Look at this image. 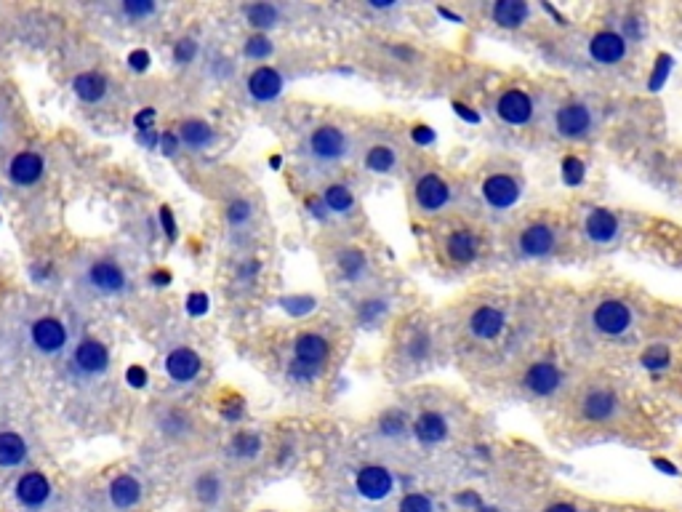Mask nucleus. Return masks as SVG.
I'll return each mask as SVG.
<instances>
[{"label": "nucleus", "mask_w": 682, "mask_h": 512, "mask_svg": "<svg viewBox=\"0 0 682 512\" xmlns=\"http://www.w3.org/2000/svg\"><path fill=\"white\" fill-rule=\"evenodd\" d=\"M224 491H227V483L216 470H203L192 483V496L200 507H214L224 499Z\"/></svg>", "instance_id": "29"}, {"label": "nucleus", "mask_w": 682, "mask_h": 512, "mask_svg": "<svg viewBox=\"0 0 682 512\" xmlns=\"http://www.w3.org/2000/svg\"><path fill=\"white\" fill-rule=\"evenodd\" d=\"M397 512H437V502L427 491H408L397 502Z\"/></svg>", "instance_id": "41"}, {"label": "nucleus", "mask_w": 682, "mask_h": 512, "mask_svg": "<svg viewBox=\"0 0 682 512\" xmlns=\"http://www.w3.org/2000/svg\"><path fill=\"white\" fill-rule=\"evenodd\" d=\"M413 142H419V144H427L429 139H432V134L429 131H424V126H419V128H413Z\"/></svg>", "instance_id": "60"}, {"label": "nucleus", "mask_w": 682, "mask_h": 512, "mask_svg": "<svg viewBox=\"0 0 682 512\" xmlns=\"http://www.w3.org/2000/svg\"><path fill=\"white\" fill-rule=\"evenodd\" d=\"M224 219L230 227H246L254 219V203L246 198H235L224 208Z\"/></svg>", "instance_id": "40"}, {"label": "nucleus", "mask_w": 682, "mask_h": 512, "mask_svg": "<svg viewBox=\"0 0 682 512\" xmlns=\"http://www.w3.org/2000/svg\"><path fill=\"white\" fill-rule=\"evenodd\" d=\"M512 328V310L507 302L496 299H480L472 304V310L464 318V331L475 344H499L507 339Z\"/></svg>", "instance_id": "8"}, {"label": "nucleus", "mask_w": 682, "mask_h": 512, "mask_svg": "<svg viewBox=\"0 0 682 512\" xmlns=\"http://www.w3.org/2000/svg\"><path fill=\"white\" fill-rule=\"evenodd\" d=\"M30 342L43 355H59L67 347V326L54 315H43V318L32 320Z\"/></svg>", "instance_id": "21"}, {"label": "nucleus", "mask_w": 682, "mask_h": 512, "mask_svg": "<svg viewBox=\"0 0 682 512\" xmlns=\"http://www.w3.org/2000/svg\"><path fill=\"white\" fill-rule=\"evenodd\" d=\"M136 142L142 144L144 150H158L160 147V131H147V134H136Z\"/></svg>", "instance_id": "54"}, {"label": "nucleus", "mask_w": 682, "mask_h": 512, "mask_svg": "<svg viewBox=\"0 0 682 512\" xmlns=\"http://www.w3.org/2000/svg\"><path fill=\"white\" fill-rule=\"evenodd\" d=\"M491 112L499 126L509 131H525L539 123L541 112H547V107H541V99L531 88L504 86L493 96Z\"/></svg>", "instance_id": "6"}, {"label": "nucleus", "mask_w": 682, "mask_h": 512, "mask_svg": "<svg viewBox=\"0 0 682 512\" xmlns=\"http://www.w3.org/2000/svg\"><path fill=\"white\" fill-rule=\"evenodd\" d=\"M576 414L592 427H611L624 416V398L613 382H589L576 398Z\"/></svg>", "instance_id": "7"}, {"label": "nucleus", "mask_w": 682, "mask_h": 512, "mask_svg": "<svg viewBox=\"0 0 682 512\" xmlns=\"http://www.w3.org/2000/svg\"><path fill=\"white\" fill-rule=\"evenodd\" d=\"M158 427L163 435H168V438H184V435H190L192 430L190 419H187V414H182V411H166V414L160 416Z\"/></svg>", "instance_id": "39"}, {"label": "nucleus", "mask_w": 682, "mask_h": 512, "mask_svg": "<svg viewBox=\"0 0 682 512\" xmlns=\"http://www.w3.org/2000/svg\"><path fill=\"white\" fill-rule=\"evenodd\" d=\"M549 128L560 142H587L600 128V110L597 104L581 96H568L555 107H549Z\"/></svg>", "instance_id": "4"}, {"label": "nucleus", "mask_w": 682, "mask_h": 512, "mask_svg": "<svg viewBox=\"0 0 682 512\" xmlns=\"http://www.w3.org/2000/svg\"><path fill=\"white\" fill-rule=\"evenodd\" d=\"M331 352V344L323 334H315V331H304V334L296 336L294 342V358L304 360V363H312V366H323Z\"/></svg>", "instance_id": "28"}, {"label": "nucleus", "mask_w": 682, "mask_h": 512, "mask_svg": "<svg viewBox=\"0 0 682 512\" xmlns=\"http://www.w3.org/2000/svg\"><path fill=\"white\" fill-rule=\"evenodd\" d=\"M541 512H581V507H579V504L563 502V499H560V502L547 504V507H544V510H541Z\"/></svg>", "instance_id": "55"}, {"label": "nucleus", "mask_w": 682, "mask_h": 512, "mask_svg": "<svg viewBox=\"0 0 682 512\" xmlns=\"http://www.w3.org/2000/svg\"><path fill=\"white\" fill-rule=\"evenodd\" d=\"M323 366H312V363H304V360H291L286 368V376L294 384H312L320 376Z\"/></svg>", "instance_id": "42"}, {"label": "nucleus", "mask_w": 682, "mask_h": 512, "mask_svg": "<svg viewBox=\"0 0 682 512\" xmlns=\"http://www.w3.org/2000/svg\"><path fill=\"white\" fill-rule=\"evenodd\" d=\"M43 174H46V163H43L38 152L30 150L16 152L6 168V176L16 187H32V184H38L43 179Z\"/></svg>", "instance_id": "23"}, {"label": "nucleus", "mask_w": 682, "mask_h": 512, "mask_svg": "<svg viewBox=\"0 0 682 512\" xmlns=\"http://www.w3.org/2000/svg\"><path fill=\"white\" fill-rule=\"evenodd\" d=\"M270 166L275 168V171H280V166H283V160H280V155H272V158H270Z\"/></svg>", "instance_id": "62"}, {"label": "nucleus", "mask_w": 682, "mask_h": 512, "mask_svg": "<svg viewBox=\"0 0 682 512\" xmlns=\"http://www.w3.org/2000/svg\"><path fill=\"white\" fill-rule=\"evenodd\" d=\"M304 206H307V211H310L312 219H318V222H328L331 211L326 208L323 198H318V195H307V198H304Z\"/></svg>", "instance_id": "50"}, {"label": "nucleus", "mask_w": 682, "mask_h": 512, "mask_svg": "<svg viewBox=\"0 0 682 512\" xmlns=\"http://www.w3.org/2000/svg\"><path fill=\"white\" fill-rule=\"evenodd\" d=\"M30 275L35 283H43V280L51 278V267H48V264H32Z\"/></svg>", "instance_id": "56"}, {"label": "nucleus", "mask_w": 682, "mask_h": 512, "mask_svg": "<svg viewBox=\"0 0 682 512\" xmlns=\"http://www.w3.org/2000/svg\"><path fill=\"white\" fill-rule=\"evenodd\" d=\"M150 54L144 51V48H139V51H131L128 54V67L134 72H147V67H150Z\"/></svg>", "instance_id": "51"}, {"label": "nucleus", "mask_w": 682, "mask_h": 512, "mask_svg": "<svg viewBox=\"0 0 682 512\" xmlns=\"http://www.w3.org/2000/svg\"><path fill=\"white\" fill-rule=\"evenodd\" d=\"M520 390L531 400H555L568 390V371L557 358H536L523 368Z\"/></svg>", "instance_id": "9"}, {"label": "nucleus", "mask_w": 682, "mask_h": 512, "mask_svg": "<svg viewBox=\"0 0 682 512\" xmlns=\"http://www.w3.org/2000/svg\"><path fill=\"white\" fill-rule=\"evenodd\" d=\"M259 270H262V264L256 262V259H246V262L238 267V278L240 280H254L256 275H259Z\"/></svg>", "instance_id": "53"}, {"label": "nucleus", "mask_w": 682, "mask_h": 512, "mask_svg": "<svg viewBox=\"0 0 682 512\" xmlns=\"http://www.w3.org/2000/svg\"><path fill=\"white\" fill-rule=\"evenodd\" d=\"M307 152L318 163H339V160H344L349 155L347 131L334 126V123L318 126L310 134V139H307Z\"/></svg>", "instance_id": "14"}, {"label": "nucleus", "mask_w": 682, "mask_h": 512, "mask_svg": "<svg viewBox=\"0 0 682 512\" xmlns=\"http://www.w3.org/2000/svg\"><path fill=\"white\" fill-rule=\"evenodd\" d=\"M243 19H246V24L251 30L267 35V30H272V27H278L280 24V8L275 6V3H264V0H259V3H246V6H243Z\"/></svg>", "instance_id": "32"}, {"label": "nucleus", "mask_w": 682, "mask_h": 512, "mask_svg": "<svg viewBox=\"0 0 682 512\" xmlns=\"http://www.w3.org/2000/svg\"><path fill=\"white\" fill-rule=\"evenodd\" d=\"M637 19L621 24H603L587 38V59L600 70H619L632 59V48L643 43L645 27H637Z\"/></svg>", "instance_id": "3"}, {"label": "nucleus", "mask_w": 682, "mask_h": 512, "mask_svg": "<svg viewBox=\"0 0 682 512\" xmlns=\"http://www.w3.org/2000/svg\"><path fill=\"white\" fill-rule=\"evenodd\" d=\"M14 499L22 504L24 510L40 512L46 510L51 499H54V486H51V480L43 472H22L19 480L14 483Z\"/></svg>", "instance_id": "17"}, {"label": "nucleus", "mask_w": 682, "mask_h": 512, "mask_svg": "<svg viewBox=\"0 0 682 512\" xmlns=\"http://www.w3.org/2000/svg\"><path fill=\"white\" fill-rule=\"evenodd\" d=\"M120 11H123L128 19H134V22H144V19H150V16L158 14V6H155L152 0H123Z\"/></svg>", "instance_id": "44"}, {"label": "nucleus", "mask_w": 682, "mask_h": 512, "mask_svg": "<svg viewBox=\"0 0 682 512\" xmlns=\"http://www.w3.org/2000/svg\"><path fill=\"white\" fill-rule=\"evenodd\" d=\"M107 499H110L112 510H118V512L134 510L136 504L144 499L142 480L134 478V475H128V472H123V475H118V478L110 483V488H107Z\"/></svg>", "instance_id": "24"}, {"label": "nucleus", "mask_w": 682, "mask_h": 512, "mask_svg": "<svg viewBox=\"0 0 682 512\" xmlns=\"http://www.w3.org/2000/svg\"><path fill=\"white\" fill-rule=\"evenodd\" d=\"M581 235L595 248H611L624 235V219H621L619 211L592 206L581 216Z\"/></svg>", "instance_id": "12"}, {"label": "nucleus", "mask_w": 682, "mask_h": 512, "mask_svg": "<svg viewBox=\"0 0 682 512\" xmlns=\"http://www.w3.org/2000/svg\"><path fill=\"white\" fill-rule=\"evenodd\" d=\"M27 440L19 435V432L3 430L0 432V467L3 470H14V467H22L27 462Z\"/></svg>", "instance_id": "31"}, {"label": "nucleus", "mask_w": 682, "mask_h": 512, "mask_svg": "<svg viewBox=\"0 0 682 512\" xmlns=\"http://www.w3.org/2000/svg\"><path fill=\"white\" fill-rule=\"evenodd\" d=\"M107 371H110L107 344L94 339V336H83L70 355V374H75L78 379H99Z\"/></svg>", "instance_id": "13"}, {"label": "nucleus", "mask_w": 682, "mask_h": 512, "mask_svg": "<svg viewBox=\"0 0 682 512\" xmlns=\"http://www.w3.org/2000/svg\"><path fill=\"white\" fill-rule=\"evenodd\" d=\"M411 435L421 448H437L448 443V438H451V422H448V416L443 411L424 408L411 422Z\"/></svg>", "instance_id": "19"}, {"label": "nucleus", "mask_w": 682, "mask_h": 512, "mask_svg": "<svg viewBox=\"0 0 682 512\" xmlns=\"http://www.w3.org/2000/svg\"><path fill=\"white\" fill-rule=\"evenodd\" d=\"M272 54H275V43H272L267 35H262V32H254V35L246 38V43H243V56L251 59V62H267Z\"/></svg>", "instance_id": "38"}, {"label": "nucleus", "mask_w": 682, "mask_h": 512, "mask_svg": "<svg viewBox=\"0 0 682 512\" xmlns=\"http://www.w3.org/2000/svg\"><path fill=\"white\" fill-rule=\"evenodd\" d=\"M126 382L134 387V390H142V387H147V371H144L142 366H131L126 371Z\"/></svg>", "instance_id": "52"}, {"label": "nucleus", "mask_w": 682, "mask_h": 512, "mask_svg": "<svg viewBox=\"0 0 682 512\" xmlns=\"http://www.w3.org/2000/svg\"><path fill=\"white\" fill-rule=\"evenodd\" d=\"M376 430H379V435L384 440H403L411 435V422H408L405 411H400V408H389V411H384V414L379 416Z\"/></svg>", "instance_id": "35"}, {"label": "nucleus", "mask_w": 682, "mask_h": 512, "mask_svg": "<svg viewBox=\"0 0 682 512\" xmlns=\"http://www.w3.org/2000/svg\"><path fill=\"white\" fill-rule=\"evenodd\" d=\"M565 227L555 214H536L515 227L509 248L520 262H549L565 246Z\"/></svg>", "instance_id": "2"}, {"label": "nucleus", "mask_w": 682, "mask_h": 512, "mask_svg": "<svg viewBox=\"0 0 682 512\" xmlns=\"http://www.w3.org/2000/svg\"><path fill=\"white\" fill-rule=\"evenodd\" d=\"M86 283L94 294L102 296H123L128 291L126 270L115 259H96L88 264Z\"/></svg>", "instance_id": "15"}, {"label": "nucleus", "mask_w": 682, "mask_h": 512, "mask_svg": "<svg viewBox=\"0 0 682 512\" xmlns=\"http://www.w3.org/2000/svg\"><path fill=\"white\" fill-rule=\"evenodd\" d=\"M453 200H456V190H453V184L440 171L429 168V171H421L416 176V182H413V206H416L419 214H445L453 206Z\"/></svg>", "instance_id": "10"}, {"label": "nucleus", "mask_w": 682, "mask_h": 512, "mask_svg": "<svg viewBox=\"0 0 682 512\" xmlns=\"http://www.w3.org/2000/svg\"><path fill=\"white\" fill-rule=\"evenodd\" d=\"M472 512H507V510H501V507H485V504H480V507H475Z\"/></svg>", "instance_id": "61"}, {"label": "nucleus", "mask_w": 682, "mask_h": 512, "mask_svg": "<svg viewBox=\"0 0 682 512\" xmlns=\"http://www.w3.org/2000/svg\"><path fill=\"white\" fill-rule=\"evenodd\" d=\"M163 368H166V374L171 382L182 384L184 387V384H192L200 376V371H203V358H200L195 350H190V347H176V350H171L166 355Z\"/></svg>", "instance_id": "22"}, {"label": "nucleus", "mask_w": 682, "mask_h": 512, "mask_svg": "<svg viewBox=\"0 0 682 512\" xmlns=\"http://www.w3.org/2000/svg\"><path fill=\"white\" fill-rule=\"evenodd\" d=\"M152 283H155V286H168V283H171V272L168 270L152 272Z\"/></svg>", "instance_id": "59"}, {"label": "nucleus", "mask_w": 682, "mask_h": 512, "mask_svg": "<svg viewBox=\"0 0 682 512\" xmlns=\"http://www.w3.org/2000/svg\"><path fill=\"white\" fill-rule=\"evenodd\" d=\"M435 352V339L424 326H413L403 339V358L411 366H427Z\"/></svg>", "instance_id": "26"}, {"label": "nucleus", "mask_w": 682, "mask_h": 512, "mask_svg": "<svg viewBox=\"0 0 682 512\" xmlns=\"http://www.w3.org/2000/svg\"><path fill=\"white\" fill-rule=\"evenodd\" d=\"M158 222H160V227H163V232H166V238L174 243V240L179 238V227H176V219H174V214H171V208L160 206Z\"/></svg>", "instance_id": "48"}, {"label": "nucleus", "mask_w": 682, "mask_h": 512, "mask_svg": "<svg viewBox=\"0 0 682 512\" xmlns=\"http://www.w3.org/2000/svg\"><path fill=\"white\" fill-rule=\"evenodd\" d=\"M262 438L256 435V432L251 430H243L238 432L235 438L230 440V454L235 456V459H243V462H248V459H256V456L262 454Z\"/></svg>", "instance_id": "37"}, {"label": "nucleus", "mask_w": 682, "mask_h": 512, "mask_svg": "<svg viewBox=\"0 0 682 512\" xmlns=\"http://www.w3.org/2000/svg\"><path fill=\"white\" fill-rule=\"evenodd\" d=\"M397 488L395 472L384 464H363L355 472V491L368 502H384Z\"/></svg>", "instance_id": "16"}, {"label": "nucleus", "mask_w": 682, "mask_h": 512, "mask_svg": "<svg viewBox=\"0 0 682 512\" xmlns=\"http://www.w3.org/2000/svg\"><path fill=\"white\" fill-rule=\"evenodd\" d=\"M368 6L373 11H395V8H400V3H395V0H368Z\"/></svg>", "instance_id": "57"}, {"label": "nucleus", "mask_w": 682, "mask_h": 512, "mask_svg": "<svg viewBox=\"0 0 682 512\" xmlns=\"http://www.w3.org/2000/svg\"><path fill=\"white\" fill-rule=\"evenodd\" d=\"M523 190V171L512 160L493 163L480 179V200L488 214H509L523 198Z\"/></svg>", "instance_id": "5"}, {"label": "nucleus", "mask_w": 682, "mask_h": 512, "mask_svg": "<svg viewBox=\"0 0 682 512\" xmlns=\"http://www.w3.org/2000/svg\"><path fill=\"white\" fill-rule=\"evenodd\" d=\"M246 91L256 104H270L286 91V78H283V72H280L278 67H272V64H259V67L248 75Z\"/></svg>", "instance_id": "20"}, {"label": "nucleus", "mask_w": 682, "mask_h": 512, "mask_svg": "<svg viewBox=\"0 0 682 512\" xmlns=\"http://www.w3.org/2000/svg\"><path fill=\"white\" fill-rule=\"evenodd\" d=\"M587 334L600 344H624L640 328V307L635 299L621 294H605L589 304L584 315Z\"/></svg>", "instance_id": "1"}, {"label": "nucleus", "mask_w": 682, "mask_h": 512, "mask_svg": "<svg viewBox=\"0 0 682 512\" xmlns=\"http://www.w3.org/2000/svg\"><path fill=\"white\" fill-rule=\"evenodd\" d=\"M677 27H680V38H682V6H677V16H675Z\"/></svg>", "instance_id": "63"}, {"label": "nucleus", "mask_w": 682, "mask_h": 512, "mask_svg": "<svg viewBox=\"0 0 682 512\" xmlns=\"http://www.w3.org/2000/svg\"><path fill=\"white\" fill-rule=\"evenodd\" d=\"M155 120H158V110L155 107H142V110L134 115L136 134H147V131H155Z\"/></svg>", "instance_id": "46"}, {"label": "nucleus", "mask_w": 682, "mask_h": 512, "mask_svg": "<svg viewBox=\"0 0 682 512\" xmlns=\"http://www.w3.org/2000/svg\"><path fill=\"white\" fill-rule=\"evenodd\" d=\"M320 198H323L326 208L334 216H355L357 198H355V192L349 190L347 184H339V182L328 184Z\"/></svg>", "instance_id": "34"}, {"label": "nucleus", "mask_w": 682, "mask_h": 512, "mask_svg": "<svg viewBox=\"0 0 682 512\" xmlns=\"http://www.w3.org/2000/svg\"><path fill=\"white\" fill-rule=\"evenodd\" d=\"M107 91H110V80L104 78L102 72L88 70L72 78V94L78 96L80 102H86V104L104 102Z\"/></svg>", "instance_id": "27"}, {"label": "nucleus", "mask_w": 682, "mask_h": 512, "mask_svg": "<svg viewBox=\"0 0 682 512\" xmlns=\"http://www.w3.org/2000/svg\"><path fill=\"white\" fill-rule=\"evenodd\" d=\"M208 307H211V302H208L206 294L195 291V294L187 296V312H190L192 318H203L208 312Z\"/></svg>", "instance_id": "49"}, {"label": "nucleus", "mask_w": 682, "mask_h": 512, "mask_svg": "<svg viewBox=\"0 0 682 512\" xmlns=\"http://www.w3.org/2000/svg\"><path fill=\"white\" fill-rule=\"evenodd\" d=\"M485 254L483 232L472 224H456L445 232L443 238V259L456 270H467L477 264Z\"/></svg>", "instance_id": "11"}, {"label": "nucleus", "mask_w": 682, "mask_h": 512, "mask_svg": "<svg viewBox=\"0 0 682 512\" xmlns=\"http://www.w3.org/2000/svg\"><path fill=\"white\" fill-rule=\"evenodd\" d=\"M280 307H283L291 318H304V315H310V312L318 307V299H315V296H283V299H280Z\"/></svg>", "instance_id": "43"}, {"label": "nucleus", "mask_w": 682, "mask_h": 512, "mask_svg": "<svg viewBox=\"0 0 682 512\" xmlns=\"http://www.w3.org/2000/svg\"><path fill=\"white\" fill-rule=\"evenodd\" d=\"M365 171H371L376 176L395 174L397 166H400V152L392 144H371L363 155Z\"/></svg>", "instance_id": "30"}, {"label": "nucleus", "mask_w": 682, "mask_h": 512, "mask_svg": "<svg viewBox=\"0 0 682 512\" xmlns=\"http://www.w3.org/2000/svg\"><path fill=\"white\" fill-rule=\"evenodd\" d=\"M387 315H389L387 296H368V299H363L360 307H357V320H360L365 328H376Z\"/></svg>", "instance_id": "36"}, {"label": "nucleus", "mask_w": 682, "mask_h": 512, "mask_svg": "<svg viewBox=\"0 0 682 512\" xmlns=\"http://www.w3.org/2000/svg\"><path fill=\"white\" fill-rule=\"evenodd\" d=\"M198 40L195 38H182L174 43V64L179 67H190L195 59H198Z\"/></svg>", "instance_id": "45"}, {"label": "nucleus", "mask_w": 682, "mask_h": 512, "mask_svg": "<svg viewBox=\"0 0 682 512\" xmlns=\"http://www.w3.org/2000/svg\"><path fill=\"white\" fill-rule=\"evenodd\" d=\"M166 158H174V155H179V150H182V139H179V134L176 131H160V147H158Z\"/></svg>", "instance_id": "47"}, {"label": "nucleus", "mask_w": 682, "mask_h": 512, "mask_svg": "<svg viewBox=\"0 0 682 512\" xmlns=\"http://www.w3.org/2000/svg\"><path fill=\"white\" fill-rule=\"evenodd\" d=\"M336 270H339L341 280L347 283H363L368 275V259L360 248H344L336 256Z\"/></svg>", "instance_id": "33"}, {"label": "nucleus", "mask_w": 682, "mask_h": 512, "mask_svg": "<svg viewBox=\"0 0 682 512\" xmlns=\"http://www.w3.org/2000/svg\"><path fill=\"white\" fill-rule=\"evenodd\" d=\"M222 416L224 419H230V422H238L240 416H243V406H238V403H235V406H224Z\"/></svg>", "instance_id": "58"}, {"label": "nucleus", "mask_w": 682, "mask_h": 512, "mask_svg": "<svg viewBox=\"0 0 682 512\" xmlns=\"http://www.w3.org/2000/svg\"><path fill=\"white\" fill-rule=\"evenodd\" d=\"M485 16L493 27H499L504 32H520L523 27L533 22L536 8L523 0H493L485 6Z\"/></svg>", "instance_id": "18"}, {"label": "nucleus", "mask_w": 682, "mask_h": 512, "mask_svg": "<svg viewBox=\"0 0 682 512\" xmlns=\"http://www.w3.org/2000/svg\"><path fill=\"white\" fill-rule=\"evenodd\" d=\"M176 134H179V139H182L184 150H190V152L211 150L216 142V128L211 126L208 120H200V118L182 120V126H179Z\"/></svg>", "instance_id": "25"}]
</instances>
